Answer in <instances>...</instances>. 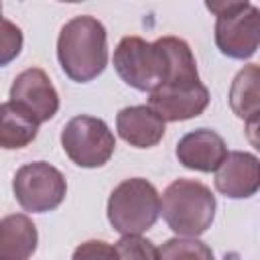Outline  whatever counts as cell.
I'll use <instances>...</instances> for the list:
<instances>
[{
	"instance_id": "1",
	"label": "cell",
	"mask_w": 260,
	"mask_h": 260,
	"mask_svg": "<svg viewBox=\"0 0 260 260\" xmlns=\"http://www.w3.org/2000/svg\"><path fill=\"white\" fill-rule=\"evenodd\" d=\"M114 69L124 83L138 91H152L175 77L179 55L171 37L146 43L140 37H124L114 49Z\"/></svg>"
},
{
	"instance_id": "2",
	"label": "cell",
	"mask_w": 260,
	"mask_h": 260,
	"mask_svg": "<svg viewBox=\"0 0 260 260\" xmlns=\"http://www.w3.org/2000/svg\"><path fill=\"white\" fill-rule=\"evenodd\" d=\"M57 59L71 81L87 83L108 65V37L104 24L87 14L75 16L59 32Z\"/></svg>"
},
{
	"instance_id": "3",
	"label": "cell",
	"mask_w": 260,
	"mask_h": 260,
	"mask_svg": "<svg viewBox=\"0 0 260 260\" xmlns=\"http://www.w3.org/2000/svg\"><path fill=\"white\" fill-rule=\"evenodd\" d=\"M215 195L193 179L173 181L160 199V213L167 225L179 236H201L215 217Z\"/></svg>"
},
{
	"instance_id": "4",
	"label": "cell",
	"mask_w": 260,
	"mask_h": 260,
	"mask_svg": "<svg viewBox=\"0 0 260 260\" xmlns=\"http://www.w3.org/2000/svg\"><path fill=\"white\" fill-rule=\"evenodd\" d=\"M106 213L118 234H142L150 230L160 215V195L150 181L132 177L114 187Z\"/></svg>"
},
{
	"instance_id": "5",
	"label": "cell",
	"mask_w": 260,
	"mask_h": 260,
	"mask_svg": "<svg viewBox=\"0 0 260 260\" xmlns=\"http://www.w3.org/2000/svg\"><path fill=\"white\" fill-rule=\"evenodd\" d=\"M61 146L69 160L77 167L98 169L112 158L116 138L102 118L81 114L63 126Z\"/></svg>"
},
{
	"instance_id": "6",
	"label": "cell",
	"mask_w": 260,
	"mask_h": 260,
	"mask_svg": "<svg viewBox=\"0 0 260 260\" xmlns=\"http://www.w3.org/2000/svg\"><path fill=\"white\" fill-rule=\"evenodd\" d=\"M12 193L24 211L47 213L63 203L67 195V181L57 167L37 160L22 165L14 173Z\"/></svg>"
},
{
	"instance_id": "7",
	"label": "cell",
	"mask_w": 260,
	"mask_h": 260,
	"mask_svg": "<svg viewBox=\"0 0 260 260\" xmlns=\"http://www.w3.org/2000/svg\"><path fill=\"white\" fill-rule=\"evenodd\" d=\"M209 104V89L195 81H179V83H162L148 91V106L165 120V122H183L203 114Z\"/></svg>"
},
{
	"instance_id": "8",
	"label": "cell",
	"mask_w": 260,
	"mask_h": 260,
	"mask_svg": "<svg viewBox=\"0 0 260 260\" xmlns=\"http://www.w3.org/2000/svg\"><path fill=\"white\" fill-rule=\"evenodd\" d=\"M260 43V10L252 4L225 16H217L215 45L217 49L238 61H246L256 55Z\"/></svg>"
},
{
	"instance_id": "9",
	"label": "cell",
	"mask_w": 260,
	"mask_h": 260,
	"mask_svg": "<svg viewBox=\"0 0 260 260\" xmlns=\"http://www.w3.org/2000/svg\"><path fill=\"white\" fill-rule=\"evenodd\" d=\"M10 102L26 112L37 124L51 120L59 110V93L41 67L18 73L10 87Z\"/></svg>"
},
{
	"instance_id": "10",
	"label": "cell",
	"mask_w": 260,
	"mask_h": 260,
	"mask_svg": "<svg viewBox=\"0 0 260 260\" xmlns=\"http://www.w3.org/2000/svg\"><path fill=\"white\" fill-rule=\"evenodd\" d=\"M215 189L230 199H248L260 189V162L252 152H228L215 169Z\"/></svg>"
},
{
	"instance_id": "11",
	"label": "cell",
	"mask_w": 260,
	"mask_h": 260,
	"mask_svg": "<svg viewBox=\"0 0 260 260\" xmlns=\"http://www.w3.org/2000/svg\"><path fill=\"white\" fill-rule=\"evenodd\" d=\"M175 154L185 169L213 173L225 158L228 146H225V140L215 130L199 128L193 132H187L177 142Z\"/></svg>"
},
{
	"instance_id": "12",
	"label": "cell",
	"mask_w": 260,
	"mask_h": 260,
	"mask_svg": "<svg viewBox=\"0 0 260 260\" xmlns=\"http://www.w3.org/2000/svg\"><path fill=\"white\" fill-rule=\"evenodd\" d=\"M116 130L134 148H152L165 136V120L146 104L122 108L116 116Z\"/></svg>"
},
{
	"instance_id": "13",
	"label": "cell",
	"mask_w": 260,
	"mask_h": 260,
	"mask_svg": "<svg viewBox=\"0 0 260 260\" xmlns=\"http://www.w3.org/2000/svg\"><path fill=\"white\" fill-rule=\"evenodd\" d=\"M39 242L32 219L24 213H12L0 219V260H26L35 254Z\"/></svg>"
},
{
	"instance_id": "14",
	"label": "cell",
	"mask_w": 260,
	"mask_h": 260,
	"mask_svg": "<svg viewBox=\"0 0 260 260\" xmlns=\"http://www.w3.org/2000/svg\"><path fill=\"white\" fill-rule=\"evenodd\" d=\"M260 69L258 65H246L238 71V75L232 81L230 87V108L232 112L246 120L250 126V132L258 126V114H260Z\"/></svg>"
},
{
	"instance_id": "15",
	"label": "cell",
	"mask_w": 260,
	"mask_h": 260,
	"mask_svg": "<svg viewBox=\"0 0 260 260\" xmlns=\"http://www.w3.org/2000/svg\"><path fill=\"white\" fill-rule=\"evenodd\" d=\"M39 132V124L14 102L0 104V148L18 150L28 146Z\"/></svg>"
},
{
	"instance_id": "16",
	"label": "cell",
	"mask_w": 260,
	"mask_h": 260,
	"mask_svg": "<svg viewBox=\"0 0 260 260\" xmlns=\"http://www.w3.org/2000/svg\"><path fill=\"white\" fill-rule=\"evenodd\" d=\"M158 258H213V252L197 240V236H181L171 238L158 248Z\"/></svg>"
},
{
	"instance_id": "17",
	"label": "cell",
	"mask_w": 260,
	"mask_h": 260,
	"mask_svg": "<svg viewBox=\"0 0 260 260\" xmlns=\"http://www.w3.org/2000/svg\"><path fill=\"white\" fill-rule=\"evenodd\" d=\"M22 45H24L22 30L14 22L0 18V67L12 63L20 55Z\"/></svg>"
},
{
	"instance_id": "18",
	"label": "cell",
	"mask_w": 260,
	"mask_h": 260,
	"mask_svg": "<svg viewBox=\"0 0 260 260\" xmlns=\"http://www.w3.org/2000/svg\"><path fill=\"white\" fill-rule=\"evenodd\" d=\"M114 250L118 258H158V250L140 234H124L114 244Z\"/></svg>"
},
{
	"instance_id": "19",
	"label": "cell",
	"mask_w": 260,
	"mask_h": 260,
	"mask_svg": "<svg viewBox=\"0 0 260 260\" xmlns=\"http://www.w3.org/2000/svg\"><path fill=\"white\" fill-rule=\"evenodd\" d=\"M118 258L114 246H108L106 242H98V240H89L83 246H79L73 252V258Z\"/></svg>"
},
{
	"instance_id": "20",
	"label": "cell",
	"mask_w": 260,
	"mask_h": 260,
	"mask_svg": "<svg viewBox=\"0 0 260 260\" xmlns=\"http://www.w3.org/2000/svg\"><path fill=\"white\" fill-rule=\"evenodd\" d=\"M207 10L215 16H225V14H234L238 10H242L244 6L250 4V0H203Z\"/></svg>"
},
{
	"instance_id": "21",
	"label": "cell",
	"mask_w": 260,
	"mask_h": 260,
	"mask_svg": "<svg viewBox=\"0 0 260 260\" xmlns=\"http://www.w3.org/2000/svg\"><path fill=\"white\" fill-rule=\"evenodd\" d=\"M61 2H83V0H61Z\"/></svg>"
},
{
	"instance_id": "22",
	"label": "cell",
	"mask_w": 260,
	"mask_h": 260,
	"mask_svg": "<svg viewBox=\"0 0 260 260\" xmlns=\"http://www.w3.org/2000/svg\"><path fill=\"white\" fill-rule=\"evenodd\" d=\"M0 18H2V4H0Z\"/></svg>"
}]
</instances>
